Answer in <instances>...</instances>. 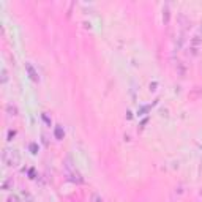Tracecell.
Wrapping results in <instances>:
<instances>
[{"instance_id":"1","label":"cell","mask_w":202,"mask_h":202,"mask_svg":"<svg viewBox=\"0 0 202 202\" xmlns=\"http://www.w3.org/2000/svg\"><path fill=\"white\" fill-rule=\"evenodd\" d=\"M2 158H3V163L6 166H17L21 163V155L17 150H5Z\"/></svg>"},{"instance_id":"2","label":"cell","mask_w":202,"mask_h":202,"mask_svg":"<svg viewBox=\"0 0 202 202\" xmlns=\"http://www.w3.org/2000/svg\"><path fill=\"white\" fill-rule=\"evenodd\" d=\"M66 167H68V175H70L71 180H73V182H77V183H81V182H82V178H81L79 172H77V171H73V169H71V166H66Z\"/></svg>"},{"instance_id":"3","label":"cell","mask_w":202,"mask_h":202,"mask_svg":"<svg viewBox=\"0 0 202 202\" xmlns=\"http://www.w3.org/2000/svg\"><path fill=\"white\" fill-rule=\"evenodd\" d=\"M27 70H29V73H30V77L33 81H38V74L35 73V70H33V66L30 65V63H27Z\"/></svg>"},{"instance_id":"4","label":"cell","mask_w":202,"mask_h":202,"mask_svg":"<svg viewBox=\"0 0 202 202\" xmlns=\"http://www.w3.org/2000/svg\"><path fill=\"white\" fill-rule=\"evenodd\" d=\"M55 136H57L59 139H62V138H63V133H62V128H60V126L55 128Z\"/></svg>"},{"instance_id":"5","label":"cell","mask_w":202,"mask_h":202,"mask_svg":"<svg viewBox=\"0 0 202 202\" xmlns=\"http://www.w3.org/2000/svg\"><path fill=\"white\" fill-rule=\"evenodd\" d=\"M92 202H104V200H103V197H99L98 194H93L92 196Z\"/></svg>"},{"instance_id":"6","label":"cell","mask_w":202,"mask_h":202,"mask_svg":"<svg viewBox=\"0 0 202 202\" xmlns=\"http://www.w3.org/2000/svg\"><path fill=\"white\" fill-rule=\"evenodd\" d=\"M8 202H19V197H17V196H10V197H8Z\"/></svg>"}]
</instances>
